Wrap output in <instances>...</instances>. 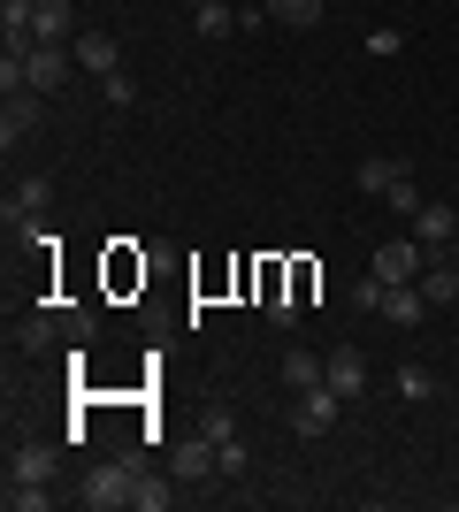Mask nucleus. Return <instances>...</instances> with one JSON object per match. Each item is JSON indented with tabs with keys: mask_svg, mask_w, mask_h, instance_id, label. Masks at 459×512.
I'll return each instance as SVG.
<instances>
[{
	"mask_svg": "<svg viewBox=\"0 0 459 512\" xmlns=\"http://www.w3.org/2000/svg\"><path fill=\"white\" fill-rule=\"evenodd\" d=\"M421 299H429V306H452L459 299V268H444V260H437V268H421Z\"/></svg>",
	"mask_w": 459,
	"mask_h": 512,
	"instance_id": "nucleus-19",
	"label": "nucleus"
},
{
	"mask_svg": "<svg viewBox=\"0 0 459 512\" xmlns=\"http://www.w3.org/2000/svg\"><path fill=\"white\" fill-rule=\"evenodd\" d=\"M100 92H108V107H138V85L115 69V77H100Z\"/></svg>",
	"mask_w": 459,
	"mask_h": 512,
	"instance_id": "nucleus-26",
	"label": "nucleus"
},
{
	"mask_svg": "<svg viewBox=\"0 0 459 512\" xmlns=\"http://www.w3.org/2000/svg\"><path fill=\"white\" fill-rule=\"evenodd\" d=\"M31 23H39V0H0V31L8 39H31Z\"/></svg>",
	"mask_w": 459,
	"mask_h": 512,
	"instance_id": "nucleus-20",
	"label": "nucleus"
},
{
	"mask_svg": "<svg viewBox=\"0 0 459 512\" xmlns=\"http://www.w3.org/2000/svg\"><path fill=\"white\" fill-rule=\"evenodd\" d=\"M169 474H176V482H199V490H207V482L222 474V444L207 436V428H199V436H184V444L169 451Z\"/></svg>",
	"mask_w": 459,
	"mask_h": 512,
	"instance_id": "nucleus-3",
	"label": "nucleus"
},
{
	"mask_svg": "<svg viewBox=\"0 0 459 512\" xmlns=\"http://www.w3.org/2000/svg\"><path fill=\"white\" fill-rule=\"evenodd\" d=\"M192 8H199V0H192Z\"/></svg>",
	"mask_w": 459,
	"mask_h": 512,
	"instance_id": "nucleus-29",
	"label": "nucleus"
},
{
	"mask_svg": "<svg viewBox=\"0 0 459 512\" xmlns=\"http://www.w3.org/2000/svg\"><path fill=\"white\" fill-rule=\"evenodd\" d=\"M245 474V436H230V444H222V482H238Z\"/></svg>",
	"mask_w": 459,
	"mask_h": 512,
	"instance_id": "nucleus-27",
	"label": "nucleus"
},
{
	"mask_svg": "<svg viewBox=\"0 0 459 512\" xmlns=\"http://www.w3.org/2000/svg\"><path fill=\"white\" fill-rule=\"evenodd\" d=\"M276 375H284V390H314V383H329V352H306V344H291Z\"/></svg>",
	"mask_w": 459,
	"mask_h": 512,
	"instance_id": "nucleus-13",
	"label": "nucleus"
},
{
	"mask_svg": "<svg viewBox=\"0 0 459 512\" xmlns=\"http://www.w3.org/2000/svg\"><path fill=\"white\" fill-rule=\"evenodd\" d=\"M138 497V467L131 459H108V467H92L85 482H77V505L85 512H123Z\"/></svg>",
	"mask_w": 459,
	"mask_h": 512,
	"instance_id": "nucleus-1",
	"label": "nucleus"
},
{
	"mask_svg": "<svg viewBox=\"0 0 459 512\" xmlns=\"http://www.w3.org/2000/svg\"><path fill=\"white\" fill-rule=\"evenodd\" d=\"M421 260L429 253H421L414 237H391V245H375V276L383 283H421Z\"/></svg>",
	"mask_w": 459,
	"mask_h": 512,
	"instance_id": "nucleus-8",
	"label": "nucleus"
},
{
	"mask_svg": "<svg viewBox=\"0 0 459 512\" xmlns=\"http://www.w3.org/2000/svg\"><path fill=\"white\" fill-rule=\"evenodd\" d=\"M62 474V451L39 444V436H23V444H8V482H54Z\"/></svg>",
	"mask_w": 459,
	"mask_h": 512,
	"instance_id": "nucleus-5",
	"label": "nucleus"
},
{
	"mask_svg": "<svg viewBox=\"0 0 459 512\" xmlns=\"http://www.w3.org/2000/svg\"><path fill=\"white\" fill-rule=\"evenodd\" d=\"M138 512H169L176 505V474H138V497H131Z\"/></svg>",
	"mask_w": 459,
	"mask_h": 512,
	"instance_id": "nucleus-18",
	"label": "nucleus"
},
{
	"mask_svg": "<svg viewBox=\"0 0 459 512\" xmlns=\"http://www.w3.org/2000/svg\"><path fill=\"white\" fill-rule=\"evenodd\" d=\"M46 199H54V184H46V176H16V192L0 199V222H8V230H23V222H39V214H46Z\"/></svg>",
	"mask_w": 459,
	"mask_h": 512,
	"instance_id": "nucleus-6",
	"label": "nucleus"
},
{
	"mask_svg": "<svg viewBox=\"0 0 459 512\" xmlns=\"http://www.w3.org/2000/svg\"><path fill=\"white\" fill-rule=\"evenodd\" d=\"M39 100H46V92H8V107H0V146H8V153L39 130Z\"/></svg>",
	"mask_w": 459,
	"mask_h": 512,
	"instance_id": "nucleus-9",
	"label": "nucleus"
},
{
	"mask_svg": "<svg viewBox=\"0 0 459 512\" xmlns=\"http://www.w3.org/2000/svg\"><path fill=\"white\" fill-rule=\"evenodd\" d=\"M31 39H39V46H62V39H69V0H39V23H31Z\"/></svg>",
	"mask_w": 459,
	"mask_h": 512,
	"instance_id": "nucleus-17",
	"label": "nucleus"
},
{
	"mask_svg": "<svg viewBox=\"0 0 459 512\" xmlns=\"http://www.w3.org/2000/svg\"><path fill=\"white\" fill-rule=\"evenodd\" d=\"M261 8H268V23H284V31H314L329 0H261Z\"/></svg>",
	"mask_w": 459,
	"mask_h": 512,
	"instance_id": "nucleus-16",
	"label": "nucleus"
},
{
	"mask_svg": "<svg viewBox=\"0 0 459 512\" xmlns=\"http://www.w3.org/2000/svg\"><path fill=\"white\" fill-rule=\"evenodd\" d=\"M375 314L391 321V329H414L421 314H429V299H421V283H383V306Z\"/></svg>",
	"mask_w": 459,
	"mask_h": 512,
	"instance_id": "nucleus-12",
	"label": "nucleus"
},
{
	"mask_svg": "<svg viewBox=\"0 0 459 512\" xmlns=\"http://www.w3.org/2000/svg\"><path fill=\"white\" fill-rule=\"evenodd\" d=\"M69 77H77V54H69V46H39V39H31V92H62Z\"/></svg>",
	"mask_w": 459,
	"mask_h": 512,
	"instance_id": "nucleus-7",
	"label": "nucleus"
},
{
	"mask_svg": "<svg viewBox=\"0 0 459 512\" xmlns=\"http://www.w3.org/2000/svg\"><path fill=\"white\" fill-rule=\"evenodd\" d=\"M414 245H421V253H452V245H459V214L444 207V199H421V207H414Z\"/></svg>",
	"mask_w": 459,
	"mask_h": 512,
	"instance_id": "nucleus-4",
	"label": "nucleus"
},
{
	"mask_svg": "<svg viewBox=\"0 0 459 512\" xmlns=\"http://www.w3.org/2000/svg\"><path fill=\"white\" fill-rule=\"evenodd\" d=\"M352 306H360V314H375V306H383V276H375V268L352 283Z\"/></svg>",
	"mask_w": 459,
	"mask_h": 512,
	"instance_id": "nucleus-25",
	"label": "nucleus"
},
{
	"mask_svg": "<svg viewBox=\"0 0 459 512\" xmlns=\"http://www.w3.org/2000/svg\"><path fill=\"white\" fill-rule=\"evenodd\" d=\"M345 406H352V398H337L329 383H314V390H291V428H299V436H329Z\"/></svg>",
	"mask_w": 459,
	"mask_h": 512,
	"instance_id": "nucleus-2",
	"label": "nucleus"
},
{
	"mask_svg": "<svg viewBox=\"0 0 459 512\" xmlns=\"http://www.w3.org/2000/svg\"><path fill=\"white\" fill-rule=\"evenodd\" d=\"M368 54H375V62L406 54V31H398V23H375V31H368Z\"/></svg>",
	"mask_w": 459,
	"mask_h": 512,
	"instance_id": "nucleus-23",
	"label": "nucleus"
},
{
	"mask_svg": "<svg viewBox=\"0 0 459 512\" xmlns=\"http://www.w3.org/2000/svg\"><path fill=\"white\" fill-rule=\"evenodd\" d=\"M329 390H337V398H360V390H368V352H360V344H337V352H329Z\"/></svg>",
	"mask_w": 459,
	"mask_h": 512,
	"instance_id": "nucleus-11",
	"label": "nucleus"
},
{
	"mask_svg": "<svg viewBox=\"0 0 459 512\" xmlns=\"http://www.w3.org/2000/svg\"><path fill=\"white\" fill-rule=\"evenodd\" d=\"M238 23H245L238 0H199V8H192V31H199V39H230Z\"/></svg>",
	"mask_w": 459,
	"mask_h": 512,
	"instance_id": "nucleus-14",
	"label": "nucleus"
},
{
	"mask_svg": "<svg viewBox=\"0 0 459 512\" xmlns=\"http://www.w3.org/2000/svg\"><path fill=\"white\" fill-rule=\"evenodd\" d=\"M406 176H414V169H406V161H391V153H368V161L352 169V184H360V192H368V199H391L398 184H406Z\"/></svg>",
	"mask_w": 459,
	"mask_h": 512,
	"instance_id": "nucleus-10",
	"label": "nucleus"
},
{
	"mask_svg": "<svg viewBox=\"0 0 459 512\" xmlns=\"http://www.w3.org/2000/svg\"><path fill=\"white\" fill-rule=\"evenodd\" d=\"M452 253H459V245H452Z\"/></svg>",
	"mask_w": 459,
	"mask_h": 512,
	"instance_id": "nucleus-28",
	"label": "nucleus"
},
{
	"mask_svg": "<svg viewBox=\"0 0 459 512\" xmlns=\"http://www.w3.org/2000/svg\"><path fill=\"white\" fill-rule=\"evenodd\" d=\"M46 505H54L46 482H8V512H46Z\"/></svg>",
	"mask_w": 459,
	"mask_h": 512,
	"instance_id": "nucleus-21",
	"label": "nucleus"
},
{
	"mask_svg": "<svg viewBox=\"0 0 459 512\" xmlns=\"http://www.w3.org/2000/svg\"><path fill=\"white\" fill-rule=\"evenodd\" d=\"M398 398H414V406H421V398H437V375L406 360V367H398Z\"/></svg>",
	"mask_w": 459,
	"mask_h": 512,
	"instance_id": "nucleus-22",
	"label": "nucleus"
},
{
	"mask_svg": "<svg viewBox=\"0 0 459 512\" xmlns=\"http://www.w3.org/2000/svg\"><path fill=\"white\" fill-rule=\"evenodd\" d=\"M77 69H85V77H115V69H123L108 31H85V39H77Z\"/></svg>",
	"mask_w": 459,
	"mask_h": 512,
	"instance_id": "nucleus-15",
	"label": "nucleus"
},
{
	"mask_svg": "<svg viewBox=\"0 0 459 512\" xmlns=\"http://www.w3.org/2000/svg\"><path fill=\"white\" fill-rule=\"evenodd\" d=\"M199 428H207L215 444H230V436H238V413H230V406H207V413H199Z\"/></svg>",
	"mask_w": 459,
	"mask_h": 512,
	"instance_id": "nucleus-24",
	"label": "nucleus"
}]
</instances>
